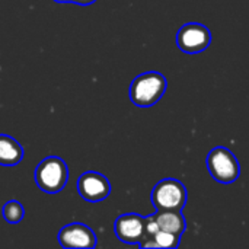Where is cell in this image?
<instances>
[{
	"label": "cell",
	"mask_w": 249,
	"mask_h": 249,
	"mask_svg": "<svg viewBox=\"0 0 249 249\" xmlns=\"http://www.w3.org/2000/svg\"><path fill=\"white\" fill-rule=\"evenodd\" d=\"M166 77L159 71L139 74L130 86V99L136 107L147 108L158 104L166 92Z\"/></svg>",
	"instance_id": "6da1fadb"
},
{
	"label": "cell",
	"mask_w": 249,
	"mask_h": 249,
	"mask_svg": "<svg viewBox=\"0 0 249 249\" xmlns=\"http://www.w3.org/2000/svg\"><path fill=\"white\" fill-rule=\"evenodd\" d=\"M23 216H25V209L19 201L10 200L3 206V217L10 225L19 223L23 219Z\"/></svg>",
	"instance_id": "7c38bea8"
},
{
	"label": "cell",
	"mask_w": 249,
	"mask_h": 249,
	"mask_svg": "<svg viewBox=\"0 0 249 249\" xmlns=\"http://www.w3.org/2000/svg\"><path fill=\"white\" fill-rule=\"evenodd\" d=\"M207 169L213 179L220 184H232L241 175V165L236 156L223 146H217L207 155Z\"/></svg>",
	"instance_id": "277c9868"
},
{
	"label": "cell",
	"mask_w": 249,
	"mask_h": 249,
	"mask_svg": "<svg viewBox=\"0 0 249 249\" xmlns=\"http://www.w3.org/2000/svg\"><path fill=\"white\" fill-rule=\"evenodd\" d=\"M212 42V34L206 25L191 22L181 26L177 32V45L187 54H198L209 48Z\"/></svg>",
	"instance_id": "5b68a950"
},
{
	"label": "cell",
	"mask_w": 249,
	"mask_h": 249,
	"mask_svg": "<svg viewBox=\"0 0 249 249\" xmlns=\"http://www.w3.org/2000/svg\"><path fill=\"white\" fill-rule=\"evenodd\" d=\"M114 232L121 242L139 245L146 235V217L137 213L121 214L114 223Z\"/></svg>",
	"instance_id": "52a82bcc"
},
{
	"label": "cell",
	"mask_w": 249,
	"mask_h": 249,
	"mask_svg": "<svg viewBox=\"0 0 249 249\" xmlns=\"http://www.w3.org/2000/svg\"><path fill=\"white\" fill-rule=\"evenodd\" d=\"M179 241L181 238L165 232V231H158L153 236L144 238L139 245L140 248L147 249V248H178L179 247Z\"/></svg>",
	"instance_id": "8fae6325"
},
{
	"label": "cell",
	"mask_w": 249,
	"mask_h": 249,
	"mask_svg": "<svg viewBox=\"0 0 249 249\" xmlns=\"http://www.w3.org/2000/svg\"><path fill=\"white\" fill-rule=\"evenodd\" d=\"M58 244L63 248H95L96 235L85 223H70L61 228L58 232Z\"/></svg>",
	"instance_id": "ba28073f"
},
{
	"label": "cell",
	"mask_w": 249,
	"mask_h": 249,
	"mask_svg": "<svg viewBox=\"0 0 249 249\" xmlns=\"http://www.w3.org/2000/svg\"><path fill=\"white\" fill-rule=\"evenodd\" d=\"M77 193L89 203L105 200L111 194V184L108 178L99 172H85L77 179Z\"/></svg>",
	"instance_id": "8992f818"
},
{
	"label": "cell",
	"mask_w": 249,
	"mask_h": 249,
	"mask_svg": "<svg viewBox=\"0 0 249 249\" xmlns=\"http://www.w3.org/2000/svg\"><path fill=\"white\" fill-rule=\"evenodd\" d=\"M159 231H165L169 233H174L177 236H182L187 229V222L181 212H160L156 210L155 214H152Z\"/></svg>",
	"instance_id": "9c48e42d"
},
{
	"label": "cell",
	"mask_w": 249,
	"mask_h": 249,
	"mask_svg": "<svg viewBox=\"0 0 249 249\" xmlns=\"http://www.w3.org/2000/svg\"><path fill=\"white\" fill-rule=\"evenodd\" d=\"M25 150L18 140L7 134H0V165L16 166L23 159Z\"/></svg>",
	"instance_id": "30bf717a"
},
{
	"label": "cell",
	"mask_w": 249,
	"mask_h": 249,
	"mask_svg": "<svg viewBox=\"0 0 249 249\" xmlns=\"http://www.w3.org/2000/svg\"><path fill=\"white\" fill-rule=\"evenodd\" d=\"M150 198L156 210L182 212L187 204V188L178 179L165 178L153 187Z\"/></svg>",
	"instance_id": "3957f363"
},
{
	"label": "cell",
	"mask_w": 249,
	"mask_h": 249,
	"mask_svg": "<svg viewBox=\"0 0 249 249\" xmlns=\"http://www.w3.org/2000/svg\"><path fill=\"white\" fill-rule=\"evenodd\" d=\"M54 1H57V3H74L77 6H90L96 0H54Z\"/></svg>",
	"instance_id": "4fadbf2b"
},
{
	"label": "cell",
	"mask_w": 249,
	"mask_h": 249,
	"mask_svg": "<svg viewBox=\"0 0 249 249\" xmlns=\"http://www.w3.org/2000/svg\"><path fill=\"white\" fill-rule=\"evenodd\" d=\"M35 184L47 194L60 193L69 179L67 163L58 156H48L35 168Z\"/></svg>",
	"instance_id": "7a4b0ae2"
}]
</instances>
